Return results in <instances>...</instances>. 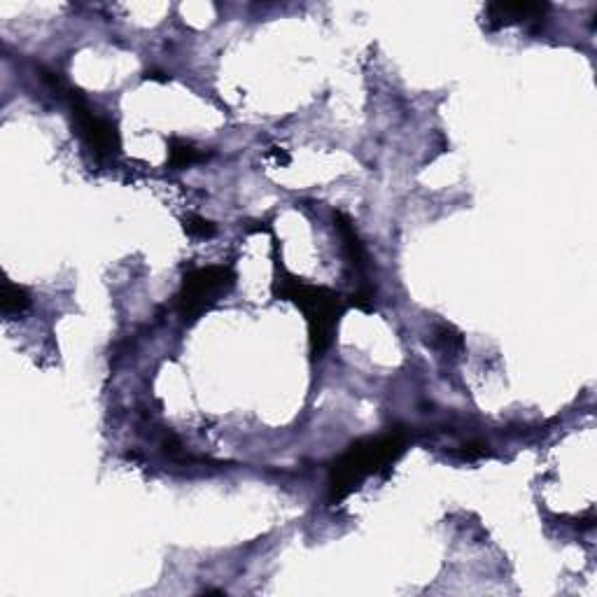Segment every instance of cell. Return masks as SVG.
Returning <instances> with one entry per match:
<instances>
[{"instance_id": "6da1fadb", "label": "cell", "mask_w": 597, "mask_h": 597, "mask_svg": "<svg viewBox=\"0 0 597 597\" xmlns=\"http://www.w3.org/2000/svg\"><path fill=\"white\" fill-rule=\"evenodd\" d=\"M404 448L406 434L399 430L357 441L332 465V472H329V500L339 502L353 493L367 476L388 472L399 460V455L404 453Z\"/></svg>"}, {"instance_id": "7a4b0ae2", "label": "cell", "mask_w": 597, "mask_h": 597, "mask_svg": "<svg viewBox=\"0 0 597 597\" xmlns=\"http://www.w3.org/2000/svg\"><path fill=\"white\" fill-rule=\"evenodd\" d=\"M280 297L292 299L294 304L304 308L308 327H311L313 355L320 357L327 350L329 343H332L334 327L336 322H339V315H341L339 297H336L332 290H327V287L306 285L297 278L283 280Z\"/></svg>"}, {"instance_id": "3957f363", "label": "cell", "mask_w": 597, "mask_h": 597, "mask_svg": "<svg viewBox=\"0 0 597 597\" xmlns=\"http://www.w3.org/2000/svg\"><path fill=\"white\" fill-rule=\"evenodd\" d=\"M234 285V271L229 266H203L187 273L178 294V308L185 320H194L215 304Z\"/></svg>"}, {"instance_id": "277c9868", "label": "cell", "mask_w": 597, "mask_h": 597, "mask_svg": "<svg viewBox=\"0 0 597 597\" xmlns=\"http://www.w3.org/2000/svg\"><path fill=\"white\" fill-rule=\"evenodd\" d=\"M70 101H73V115L77 122V131L84 138V143L89 145V150L98 154V157H112L119 152V133L115 124L110 119H105L96 112H91L84 101L75 96V91H70Z\"/></svg>"}, {"instance_id": "5b68a950", "label": "cell", "mask_w": 597, "mask_h": 597, "mask_svg": "<svg viewBox=\"0 0 597 597\" xmlns=\"http://www.w3.org/2000/svg\"><path fill=\"white\" fill-rule=\"evenodd\" d=\"M546 12H549L546 3H493L486 7V24L502 28L521 21H539Z\"/></svg>"}, {"instance_id": "8992f818", "label": "cell", "mask_w": 597, "mask_h": 597, "mask_svg": "<svg viewBox=\"0 0 597 597\" xmlns=\"http://www.w3.org/2000/svg\"><path fill=\"white\" fill-rule=\"evenodd\" d=\"M0 306H3L5 315H21L24 311H28V306H31V297H28L24 287L5 280L3 294H0Z\"/></svg>"}, {"instance_id": "52a82bcc", "label": "cell", "mask_w": 597, "mask_h": 597, "mask_svg": "<svg viewBox=\"0 0 597 597\" xmlns=\"http://www.w3.org/2000/svg\"><path fill=\"white\" fill-rule=\"evenodd\" d=\"M206 157V154L194 150L192 145L187 143H180V140H171V164L178 166V168H185L189 164H194V161H199Z\"/></svg>"}, {"instance_id": "ba28073f", "label": "cell", "mask_w": 597, "mask_h": 597, "mask_svg": "<svg viewBox=\"0 0 597 597\" xmlns=\"http://www.w3.org/2000/svg\"><path fill=\"white\" fill-rule=\"evenodd\" d=\"M434 339H437L439 346L448 350V353H455V350H462V346H465L460 332H455V327L451 325H439L434 329Z\"/></svg>"}, {"instance_id": "9c48e42d", "label": "cell", "mask_w": 597, "mask_h": 597, "mask_svg": "<svg viewBox=\"0 0 597 597\" xmlns=\"http://www.w3.org/2000/svg\"><path fill=\"white\" fill-rule=\"evenodd\" d=\"M185 229H187V234L199 236V238H206V236L215 234L213 224H210L208 220H203V217H199V215H189L185 220Z\"/></svg>"}]
</instances>
